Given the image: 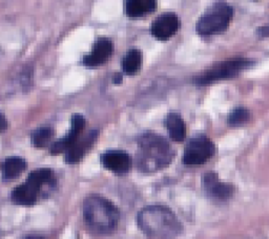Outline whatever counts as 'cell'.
Masks as SVG:
<instances>
[{
	"label": "cell",
	"instance_id": "6da1fadb",
	"mask_svg": "<svg viewBox=\"0 0 269 239\" xmlns=\"http://www.w3.org/2000/svg\"><path fill=\"white\" fill-rule=\"evenodd\" d=\"M137 223L150 239H176L183 230L173 211L160 205L143 208L138 213Z\"/></svg>",
	"mask_w": 269,
	"mask_h": 239
},
{
	"label": "cell",
	"instance_id": "7a4b0ae2",
	"mask_svg": "<svg viewBox=\"0 0 269 239\" xmlns=\"http://www.w3.org/2000/svg\"><path fill=\"white\" fill-rule=\"evenodd\" d=\"M174 158V150L164 137L147 132L138 139L137 167L141 172L153 173L168 167Z\"/></svg>",
	"mask_w": 269,
	"mask_h": 239
},
{
	"label": "cell",
	"instance_id": "3957f363",
	"mask_svg": "<svg viewBox=\"0 0 269 239\" xmlns=\"http://www.w3.org/2000/svg\"><path fill=\"white\" fill-rule=\"evenodd\" d=\"M83 217L87 225L98 233H108L119 223L117 207L100 195H90L83 202Z\"/></svg>",
	"mask_w": 269,
	"mask_h": 239
},
{
	"label": "cell",
	"instance_id": "277c9868",
	"mask_svg": "<svg viewBox=\"0 0 269 239\" xmlns=\"http://www.w3.org/2000/svg\"><path fill=\"white\" fill-rule=\"evenodd\" d=\"M56 185V177L53 170L41 168L33 171L26 181L17 186L11 193V199L15 205L33 206L43 190L52 189Z\"/></svg>",
	"mask_w": 269,
	"mask_h": 239
},
{
	"label": "cell",
	"instance_id": "5b68a950",
	"mask_svg": "<svg viewBox=\"0 0 269 239\" xmlns=\"http://www.w3.org/2000/svg\"><path fill=\"white\" fill-rule=\"evenodd\" d=\"M234 16V8L225 2H216L206 8L197 21L196 31L203 37L224 32Z\"/></svg>",
	"mask_w": 269,
	"mask_h": 239
},
{
	"label": "cell",
	"instance_id": "8992f818",
	"mask_svg": "<svg viewBox=\"0 0 269 239\" xmlns=\"http://www.w3.org/2000/svg\"><path fill=\"white\" fill-rule=\"evenodd\" d=\"M252 66V61L247 58L237 57L216 63L194 78L197 86L204 87L220 80H225L238 76L241 72Z\"/></svg>",
	"mask_w": 269,
	"mask_h": 239
},
{
	"label": "cell",
	"instance_id": "52a82bcc",
	"mask_svg": "<svg viewBox=\"0 0 269 239\" xmlns=\"http://www.w3.org/2000/svg\"><path fill=\"white\" fill-rule=\"evenodd\" d=\"M216 153V145L207 136L198 134L190 138L185 146L183 162L186 165H201Z\"/></svg>",
	"mask_w": 269,
	"mask_h": 239
},
{
	"label": "cell",
	"instance_id": "ba28073f",
	"mask_svg": "<svg viewBox=\"0 0 269 239\" xmlns=\"http://www.w3.org/2000/svg\"><path fill=\"white\" fill-rule=\"evenodd\" d=\"M86 125V119L81 114H74L71 119L70 131L62 138L55 141L51 146V153L56 155L62 152H67L79 139V136Z\"/></svg>",
	"mask_w": 269,
	"mask_h": 239
},
{
	"label": "cell",
	"instance_id": "9c48e42d",
	"mask_svg": "<svg viewBox=\"0 0 269 239\" xmlns=\"http://www.w3.org/2000/svg\"><path fill=\"white\" fill-rule=\"evenodd\" d=\"M179 17L175 13H163L158 16L151 25V33L158 40H168L178 32Z\"/></svg>",
	"mask_w": 269,
	"mask_h": 239
},
{
	"label": "cell",
	"instance_id": "30bf717a",
	"mask_svg": "<svg viewBox=\"0 0 269 239\" xmlns=\"http://www.w3.org/2000/svg\"><path fill=\"white\" fill-rule=\"evenodd\" d=\"M101 163L103 167L117 175L126 174L132 168V158L122 150H108L101 155Z\"/></svg>",
	"mask_w": 269,
	"mask_h": 239
},
{
	"label": "cell",
	"instance_id": "8fae6325",
	"mask_svg": "<svg viewBox=\"0 0 269 239\" xmlns=\"http://www.w3.org/2000/svg\"><path fill=\"white\" fill-rule=\"evenodd\" d=\"M114 45L110 39L102 37L96 40L90 53L83 57V64L88 68H96L105 63L112 56Z\"/></svg>",
	"mask_w": 269,
	"mask_h": 239
},
{
	"label": "cell",
	"instance_id": "7c38bea8",
	"mask_svg": "<svg viewBox=\"0 0 269 239\" xmlns=\"http://www.w3.org/2000/svg\"><path fill=\"white\" fill-rule=\"evenodd\" d=\"M203 189L206 194L216 200H226L234 194L233 186L222 182L216 173L209 172L203 176Z\"/></svg>",
	"mask_w": 269,
	"mask_h": 239
},
{
	"label": "cell",
	"instance_id": "4fadbf2b",
	"mask_svg": "<svg viewBox=\"0 0 269 239\" xmlns=\"http://www.w3.org/2000/svg\"><path fill=\"white\" fill-rule=\"evenodd\" d=\"M99 132L97 130L90 131L86 137H83L81 139H78L76 143L74 144L70 150L67 151L66 154V161L70 164L78 163L86 154L90 150V148L96 142L98 138Z\"/></svg>",
	"mask_w": 269,
	"mask_h": 239
},
{
	"label": "cell",
	"instance_id": "5bb4252c",
	"mask_svg": "<svg viewBox=\"0 0 269 239\" xmlns=\"http://www.w3.org/2000/svg\"><path fill=\"white\" fill-rule=\"evenodd\" d=\"M155 0H127L124 2V13L131 18H140L156 11Z\"/></svg>",
	"mask_w": 269,
	"mask_h": 239
},
{
	"label": "cell",
	"instance_id": "9a60e30c",
	"mask_svg": "<svg viewBox=\"0 0 269 239\" xmlns=\"http://www.w3.org/2000/svg\"><path fill=\"white\" fill-rule=\"evenodd\" d=\"M27 162L18 156H11L5 158L1 165V173L3 180H13L20 176L26 170Z\"/></svg>",
	"mask_w": 269,
	"mask_h": 239
},
{
	"label": "cell",
	"instance_id": "2e32d148",
	"mask_svg": "<svg viewBox=\"0 0 269 239\" xmlns=\"http://www.w3.org/2000/svg\"><path fill=\"white\" fill-rule=\"evenodd\" d=\"M165 126L173 140L182 141L186 135V125L178 113H170L165 119Z\"/></svg>",
	"mask_w": 269,
	"mask_h": 239
},
{
	"label": "cell",
	"instance_id": "e0dca14e",
	"mask_svg": "<svg viewBox=\"0 0 269 239\" xmlns=\"http://www.w3.org/2000/svg\"><path fill=\"white\" fill-rule=\"evenodd\" d=\"M142 54L138 49H131L123 56L122 70L127 75H134L141 68Z\"/></svg>",
	"mask_w": 269,
	"mask_h": 239
},
{
	"label": "cell",
	"instance_id": "ac0fdd59",
	"mask_svg": "<svg viewBox=\"0 0 269 239\" xmlns=\"http://www.w3.org/2000/svg\"><path fill=\"white\" fill-rule=\"evenodd\" d=\"M55 135V132L50 126H42L33 131L31 134V141L32 144L36 148H45Z\"/></svg>",
	"mask_w": 269,
	"mask_h": 239
},
{
	"label": "cell",
	"instance_id": "d6986e66",
	"mask_svg": "<svg viewBox=\"0 0 269 239\" xmlns=\"http://www.w3.org/2000/svg\"><path fill=\"white\" fill-rule=\"evenodd\" d=\"M250 118L248 110L244 108H237L228 116V123L230 125H241L247 122Z\"/></svg>",
	"mask_w": 269,
	"mask_h": 239
},
{
	"label": "cell",
	"instance_id": "ffe728a7",
	"mask_svg": "<svg viewBox=\"0 0 269 239\" xmlns=\"http://www.w3.org/2000/svg\"><path fill=\"white\" fill-rule=\"evenodd\" d=\"M123 80V75L121 74V73H115V75L113 77V82L115 85H118V84H121Z\"/></svg>",
	"mask_w": 269,
	"mask_h": 239
},
{
	"label": "cell",
	"instance_id": "44dd1931",
	"mask_svg": "<svg viewBox=\"0 0 269 239\" xmlns=\"http://www.w3.org/2000/svg\"><path fill=\"white\" fill-rule=\"evenodd\" d=\"M7 126V121H6V119L4 117L3 114H1V131H5V128Z\"/></svg>",
	"mask_w": 269,
	"mask_h": 239
},
{
	"label": "cell",
	"instance_id": "7402d4cb",
	"mask_svg": "<svg viewBox=\"0 0 269 239\" xmlns=\"http://www.w3.org/2000/svg\"><path fill=\"white\" fill-rule=\"evenodd\" d=\"M263 30H264V31H259V32H260V33H262L264 36L269 35V25H268V26H266V27H264Z\"/></svg>",
	"mask_w": 269,
	"mask_h": 239
},
{
	"label": "cell",
	"instance_id": "603a6c76",
	"mask_svg": "<svg viewBox=\"0 0 269 239\" xmlns=\"http://www.w3.org/2000/svg\"><path fill=\"white\" fill-rule=\"evenodd\" d=\"M24 239H44V238L39 237V236H29V237H25Z\"/></svg>",
	"mask_w": 269,
	"mask_h": 239
}]
</instances>
